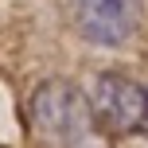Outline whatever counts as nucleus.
I'll return each instance as SVG.
<instances>
[{
	"instance_id": "f257e3e1",
	"label": "nucleus",
	"mask_w": 148,
	"mask_h": 148,
	"mask_svg": "<svg viewBox=\"0 0 148 148\" xmlns=\"http://www.w3.org/2000/svg\"><path fill=\"white\" fill-rule=\"evenodd\" d=\"M31 125L59 148H90L94 144V117H90L86 94H78L66 82H43L31 94Z\"/></svg>"
},
{
	"instance_id": "f03ea898",
	"label": "nucleus",
	"mask_w": 148,
	"mask_h": 148,
	"mask_svg": "<svg viewBox=\"0 0 148 148\" xmlns=\"http://www.w3.org/2000/svg\"><path fill=\"white\" fill-rule=\"evenodd\" d=\"M86 105L97 133L109 136H125L148 125V90L129 82L125 74H94L86 90Z\"/></svg>"
},
{
	"instance_id": "7ed1b4c3",
	"label": "nucleus",
	"mask_w": 148,
	"mask_h": 148,
	"mask_svg": "<svg viewBox=\"0 0 148 148\" xmlns=\"http://www.w3.org/2000/svg\"><path fill=\"white\" fill-rule=\"evenodd\" d=\"M74 8V23L90 43H125L136 27V12H140V0H70Z\"/></svg>"
}]
</instances>
